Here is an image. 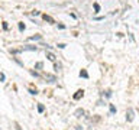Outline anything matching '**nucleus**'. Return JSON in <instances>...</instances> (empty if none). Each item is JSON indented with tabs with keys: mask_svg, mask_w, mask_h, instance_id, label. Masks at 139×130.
I'll list each match as a JSON object with an SVG mask.
<instances>
[{
	"mask_svg": "<svg viewBox=\"0 0 139 130\" xmlns=\"http://www.w3.org/2000/svg\"><path fill=\"white\" fill-rule=\"evenodd\" d=\"M126 120L127 121H132L133 120V110H132V108H127V111H126Z\"/></svg>",
	"mask_w": 139,
	"mask_h": 130,
	"instance_id": "f257e3e1",
	"label": "nucleus"
},
{
	"mask_svg": "<svg viewBox=\"0 0 139 130\" xmlns=\"http://www.w3.org/2000/svg\"><path fill=\"white\" fill-rule=\"evenodd\" d=\"M45 80H48L49 82H55L57 78H55V75H52V74H45Z\"/></svg>",
	"mask_w": 139,
	"mask_h": 130,
	"instance_id": "f03ea898",
	"label": "nucleus"
},
{
	"mask_svg": "<svg viewBox=\"0 0 139 130\" xmlns=\"http://www.w3.org/2000/svg\"><path fill=\"white\" fill-rule=\"evenodd\" d=\"M83 96H84V91L83 90H78L77 94H74V100H78L80 97H83Z\"/></svg>",
	"mask_w": 139,
	"mask_h": 130,
	"instance_id": "7ed1b4c3",
	"label": "nucleus"
},
{
	"mask_svg": "<svg viewBox=\"0 0 139 130\" xmlns=\"http://www.w3.org/2000/svg\"><path fill=\"white\" fill-rule=\"evenodd\" d=\"M46 58H48V59H49V61H52V62H55V55H54V54L52 52H48V54H46Z\"/></svg>",
	"mask_w": 139,
	"mask_h": 130,
	"instance_id": "20e7f679",
	"label": "nucleus"
},
{
	"mask_svg": "<svg viewBox=\"0 0 139 130\" xmlns=\"http://www.w3.org/2000/svg\"><path fill=\"white\" fill-rule=\"evenodd\" d=\"M23 49H26V51H36V46H34V45H25Z\"/></svg>",
	"mask_w": 139,
	"mask_h": 130,
	"instance_id": "39448f33",
	"label": "nucleus"
},
{
	"mask_svg": "<svg viewBox=\"0 0 139 130\" xmlns=\"http://www.w3.org/2000/svg\"><path fill=\"white\" fill-rule=\"evenodd\" d=\"M80 77H83V78H88V74H87L86 69H81V71H80Z\"/></svg>",
	"mask_w": 139,
	"mask_h": 130,
	"instance_id": "423d86ee",
	"label": "nucleus"
},
{
	"mask_svg": "<svg viewBox=\"0 0 139 130\" xmlns=\"http://www.w3.org/2000/svg\"><path fill=\"white\" fill-rule=\"evenodd\" d=\"M83 114H84V110H80V108H78L77 111H75V117H81Z\"/></svg>",
	"mask_w": 139,
	"mask_h": 130,
	"instance_id": "0eeeda50",
	"label": "nucleus"
},
{
	"mask_svg": "<svg viewBox=\"0 0 139 130\" xmlns=\"http://www.w3.org/2000/svg\"><path fill=\"white\" fill-rule=\"evenodd\" d=\"M41 38H42L41 35H35V36H31V38H29V40H39Z\"/></svg>",
	"mask_w": 139,
	"mask_h": 130,
	"instance_id": "6e6552de",
	"label": "nucleus"
},
{
	"mask_svg": "<svg viewBox=\"0 0 139 130\" xmlns=\"http://www.w3.org/2000/svg\"><path fill=\"white\" fill-rule=\"evenodd\" d=\"M54 69H55L57 72L61 71V64H55V65H54Z\"/></svg>",
	"mask_w": 139,
	"mask_h": 130,
	"instance_id": "1a4fd4ad",
	"label": "nucleus"
},
{
	"mask_svg": "<svg viewBox=\"0 0 139 130\" xmlns=\"http://www.w3.org/2000/svg\"><path fill=\"white\" fill-rule=\"evenodd\" d=\"M43 19H45V20H46V22H51V23H54L52 17H49V16H46V15H43Z\"/></svg>",
	"mask_w": 139,
	"mask_h": 130,
	"instance_id": "9d476101",
	"label": "nucleus"
},
{
	"mask_svg": "<svg viewBox=\"0 0 139 130\" xmlns=\"http://www.w3.org/2000/svg\"><path fill=\"white\" fill-rule=\"evenodd\" d=\"M42 68V62H38L36 65H35V69H41Z\"/></svg>",
	"mask_w": 139,
	"mask_h": 130,
	"instance_id": "9b49d317",
	"label": "nucleus"
},
{
	"mask_svg": "<svg viewBox=\"0 0 139 130\" xmlns=\"http://www.w3.org/2000/svg\"><path fill=\"white\" fill-rule=\"evenodd\" d=\"M43 110H45V108H43V105H42V104H39V105H38V111H39V113H42Z\"/></svg>",
	"mask_w": 139,
	"mask_h": 130,
	"instance_id": "f8f14e48",
	"label": "nucleus"
},
{
	"mask_svg": "<svg viewBox=\"0 0 139 130\" xmlns=\"http://www.w3.org/2000/svg\"><path fill=\"white\" fill-rule=\"evenodd\" d=\"M110 113H112V114H113V113H116V107H114L113 104L110 105Z\"/></svg>",
	"mask_w": 139,
	"mask_h": 130,
	"instance_id": "ddd939ff",
	"label": "nucleus"
},
{
	"mask_svg": "<svg viewBox=\"0 0 139 130\" xmlns=\"http://www.w3.org/2000/svg\"><path fill=\"white\" fill-rule=\"evenodd\" d=\"M19 31H25V25L23 23H19Z\"/></svg>",
	"mask_w": 139,
	"mask_h": 130,
	"instance_id": "4468645a",
	"label": "nucleus"
},
{
	"mask_svg": "<svg viewBox=\"0 0 139 130\" xmlns=\"http://www.w3.org/2000/svg\"><path fill=\"white\" fill-rule=\"evenodd\" d=\"M94 10H96V12H99V10H100V6L97 3H94Z\"/></svg>",
	"mask_w": 139,
	"mask_h": 130,
	"instance_id": "2eb2a0df",
	"label": "nucleus"
},
{
	"mask_svg": "<svg viewBox=\"0 0 139 130\" xmlns=\"http://www.w3.org/2000/svg\"><path fill=\"white\" fill-rule=\"evenodd\" d=\"M29 93H31L32 96H36V94H38V91H36V90H29Z\"/></svg>",
	"mask_w": 139,
	"mask_h": 130,
	"instance_id": "dca6fc26",
	"label": "nucleus"
},
{
	"mask_svg": "<svg viewBox=\"0 0 139 130\" xmlns=\"http://www.w3.org/2000/svg\"><path fill=\"white\" fill-rule=\"evenodd\" d=\"M58 48H59V49H64V48H65V43H58Z\"/></svg>",
	"mask_w": 139,
	"mask_h": 130,
	"instance_id": "f3484780",
	"label": "nucleus"
},
{
	"mask_svg": "<svg viewBox=\"0 0 139 130\" xmlns=\"http://www.w3.org/2000/svg\"><path fill=\"white\" fill-rule=\"evenodd\" d=\"M31 74L35 75V77H39V74H38V72H35V71H31Z\"/></svg>",
	"mask_w": 139,
	"mask_h": 130,
	"instance_id": "a211bd4d",
	"label": "nucleus"
},
{
	"mask_svg": "<svg viewBox=\"0 0 139 130\" xmlns=\"http://www.w3.org/2000/svg\"><path fill=\"white\" fill-rule=\"evenodd\" d=\"M32 15H35V16H38V15H39V12H38V10H34V12H32Z\"/></svg>",
	"mask_w": 139,
	"mask_h": 130,
	"instance_id": "6ab92c4d",
	"label": "nucleus"
},
{
	"mask_svg": "<svg viewBox=\"0 0 139 130\" xmlns=\"http://www.w3.org/2000/svg\"><path fill=\"white\" fill-rule=\"evenodd\" d=\"M0 81H4V74H0Z\"/></svg>",
	"mask_w": 139,
	"mask_h": 130,
	"instance_id": "aec40b11",
	"label": "nucleus"
},
{
	"mask_svg": "<svg viewBox=\"0 0 139 130\" xmlns=\"http://www.w3.org/2000/svg\"><path fill=\"white\" fill-rule=\"evenodd\" d=\"M75 130H83V129H81L80 126H77V127H75Z\"/></svg>",
	"mask_w": 139,
	"mask_h": 130,
	"instance_id": "412c9836",
	"label": "nucleus"
}]
</instances>
